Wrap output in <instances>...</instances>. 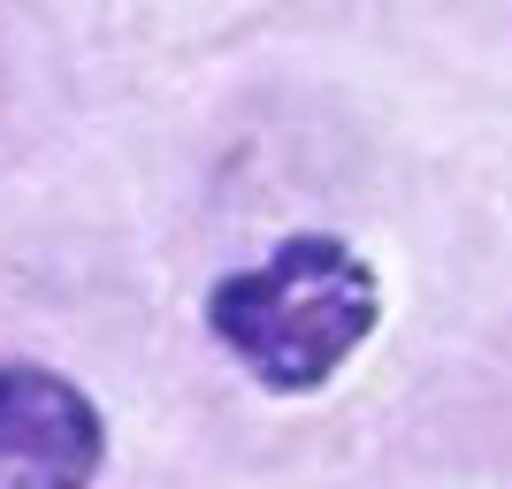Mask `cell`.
<instances>
[{
  "label": "cell",
  "mask_w": 512,
  "mask_h": 489,
  "mask_svg": "<svg viewBox=\"0 0 512 489\" xmlns=\"http://www.w3.org/2000/svg\"><path fill=\"white\" fill-rule=\"evenodd\" d=\"M375 321H383V283L329 230L283 237L260 268L222 276L207 298V329L222 337V352L283 398L321 390L375 337Z\"/></svg>",
  "instance_id": "cell-1"
},
{
  "label": "cell",
  "mask_w": 512,
  "mask_h": 489,
  "mask_svg": "<svg viewBox=\"0 0 512 489\" xmlns=\"http://www.w3.org/2000/svg\"><path fill=\"white\" fill-rule=\"evenodd\" d=\"M107 459L100 405L31 360H0V489H92Z\"/></svg>",
  "instance_id": "cell-2"
}]
</instances>
